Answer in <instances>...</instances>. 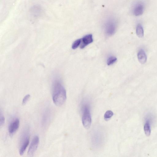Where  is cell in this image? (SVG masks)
I'll return each instance as SVG.
<instances>
[{"label":"cell","mask_w":157,"mask_h":157,"mask_svg":"<svg viewBox=\"0 0 157 157\" xmlns=\"http://www.w3.org/2000/svg\"><path fill=\"white\" fill-rule=\"evenodd\" d=\"M144 6L142 2H137L134 5L132 10L134 15L138 16L142 15L144 11Z\"/></svg>","instance_id":"cell-7"},{"label":"cell","mask_w":157,"mask_h":157,"mask_svg":"<svg viewBox=\"0 0 157 157\" xmlns=\"http://www.w3.org/2000/svg\"><path fill=\"white\" fill-rule=\"evenodd\" d=\"M50 111L48 109H46L43 113L41 120V124L43 126H45L49 122L50 119Z\"/></svg>","instance_id":"cell-9"},{"label":"cell","mask_w":157,"mask_h":157,"mask_svg":"<svg viewBox=\"0 0 157 157\" xmlns=\"http://www.w3.org/2000/svg\"><path fill=\"white\" fill-rule=\"evenodd\" d=\"M67 98L65 89L58 79L53 82L52 86V98L53 103L58 106L63 105Z\"/></svg>","instance_id":"cell-1"},{"label":"cell","mask_w":157,"mask_h":157,"mask_svg":"<svg viewBox=\"0 0 157 157\" xmlns=\"http://www.w3.org/2000/svg\"><path fill=\"white\" fill-rule=\"evenodd\" d=\"M117 24L115 20L113 19H109L105 24V32L107 35L112 36L115 32Z\"/></svg>","instance_id":"cell-4"},{"label":"cell","mask_w":157,"mask_h":157,"mask_svg":"<svg viewBox=\"0 0 157 157\" xmlns=\"http://www.w3.org/2000/svg\"><path fill=\"white\" fill-rule=\"evenodd\" d=\"M113 112L110 110L106 112L104 115V119L106 121L109 120L113 115Z\"/></svg>","instance_id":"cell-13"},{"label":"cell","mask_w":157,"mask_h":157,"mask_svg":"<svg viewBox=\"0 0 157 157\" xmlns=\"http://www.w3.org/2000/svg\"><path fill=\"white\" fill-rule=\"evenodd\" d=\"M0 113V127H2L4 124L5 118L3 113L1 110Z\"/></svg>","instance_id":"cell-16"},{"label":"cell","mask_w":157,"mask_h":157,"mask_svg":"<svg viewBox=\"0 0 157 157\" xmlns=\"http://www.w3.org/2000/svg\"><path fill=\"white\" fill-rule=\"evenodd\" d=\"M30 97V95L29 94H27L23 98L22 101V104L25 105L28 102Z\"/></svg>","instance_id":"cell-17"},{"label":"cell","mask_w":157,"mask_h":157,"mask_svg":"<svg viewBox=\"0 0 157 157\" xmlns=\"http://www.w3.org/2000/svg\"><path fill=\"white\" fill-rule=\"evenodd\" d=\"M82 124L85 128L88 129L90 127L92 121L90 105L88 102L83 103L82 105Z\"/></svg>","instance_id":"cell-3"},{"label":"cell","mask_w":157,"mask_h":157,"mask_svg":"<svg viewBox=\"0 0 157 157\" xmlns=\"http://www.w3.org/2000/svg\"><path fill=\"white\" fill-rule=\"evenodd\" d=\"M81 39H79L75 40L72 44V48L73 49H76L81 44Z\"/></svg>","instance_id":"cell-15"},{"label":"cell","mask_w":157,"mask_h":157,"mask_svg":"<svg viewBox=\"0 0 157 157\" xmlns=\"http://www.w3.org/2000/svg\"><path fill=\"white\" fill-rule=\"evenodd\" d=\"M136 33L137 36L139 38H142L144 36L143 28L140 23H138L136 27Z\"/></svg>","instance_id":"cell-11"},{"label":"cell","mask_w":157,"mask_h":157,"mask_svg":"<svg viewBox=\"0 0 157 157\" xmlns=\"http://www.w3.org/2000/svg\"><path fill=\"white\" fill-rule=\"evenodd\" d=\"M30 129L28 126H26L23 130L20 139L19 153L21 155L24 154L29 141Z\"/></svg>","instance_id":"cell-2"},{"label":"cell","mask_w":157,"mask_h":157,"mask_svg":"<svg viewBox=\"0 0 157 157\" xmlns=\"http://www.w3.org/2000/svg\"><path fill=\"white\" fill-rule=\"evenodd\" d=\"M93 41L92 35L91 34L86 35L81 39L80 47L82 49L83 48Z\"/></svg>","instance_id":"cell-8"},{"label":"cell","mask_w":157,"mask_h":157,"mask_svg":"<svg viewBox=\"0 0 157 157\" xmlns=\"http://www.w3.org/2000/svg\"><path fill=\"white\" fill-rule=\"evenodd\" d=\"M117 60V58L113 56L109 57L107 59V64L108 65H110L114 63Z\"/></svg>","instance_id":"cell-14"},{"label":"cell","mask_w":157,"mask_h":157,"mask_svg":"<svg viewBox=\"0 0 157 157\" xmlns=\"http://www.w3.org/2000/svg\"><path fill=\"white\" fill-rule=\"evenodd\" d=\"M137 57L139 62L144 64L146 62L147 57L145 51L143 49H140L137 54Z\"/></svg>","instance_id":"cell-10"},{"label":"cell","mask_w":157,"mask_h":157,"mask_svg":"<svg viewBox=\"0 0 157 157\" xmlns=\"http://www.w3.org/2000/svg\"><path fill=\"white\" fill-rule=\"evenodd\" d=\"M144 130L145 135L147 136H149L151 134V128L149 123L147 121L144 126Z\"/></svg>","instance_id":"cell-12"},{"label":"cell","mask_w":157,"mask_h":157,"mask_svg":"<svg viewBox=\"0 0 157 157\" xmlns=\"http://www.w3.org/2000/svg\"><path fill=\"white\" fill-rule=\"evenodd\" d=\"M20 124L19 119L16 118L10 122L8 127V131L10 136L13 135L18 129Z\"/></svg>","instance_id":"cell-6"},{"label":"cell","mask_w":157,"mask_h":157,"mask_svg":"<svg viewBox=\"0 0 157 157\" xmlns=\"http://www.w3.org/2000/svg\"><path fill=\"white\" fill-rule=\"evenodd\" d=\"M39 138L37 136H35L33 137L29 148L28 154L30 156L33 155L36 151L39 143Z\"/></svg>","instance_id":"cell-5"}]
</instances>
